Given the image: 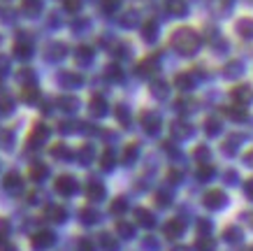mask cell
Segmentation results:
<instances>
[{
    "instance_id": "1",
    "label": "cell",
    "mask_w": 253,
    "mask_h": 251,
    "mask_svg": "<svg viewBox=\"0 0 253 251\" xmlns=\"http://www.w3.org/2000/svg\"><path fill=\"white\" fill-rule=\"evenodd\" d=\"M172 47H174L179 53H184V56H191V53L198 51L200 47V35L191 28H181V31H174L172 33Z\"/></svg>"
},
{
    "instance_id": "2",
    "label": "cell",
    "mask_w": 253,
    "mask_h": 251,
    "mask_svg": "<svg viewBox=\"0 0 253 251\" xmlns=\"http://www.w3.org/2000/svg\"><path fill=\"white\" fill-rule=\"evenodd\" d=\"M225 202H228V198L221 189H211L205 193V207H209V209H221V207H225Z\"/></svg>"
},
{
    "instance_id": "3",
    "label": "cell",
    "mask_w": 253,
    "mask_h": 251,
    "mask_svg": "<svg viewBox=\"0 0 253 251\" xmlns=\"http://www.w3.org/2000/svg\"><path fill=\"white\" fill-rule=\"evenodd\" d=\"M139 121H142V126H144L146 133H151V135L161 130V116L154 114V112H142Z\"/></svg>"
},
{
    "instance_id": "4",
    "label": "cell",
    "mask_w": 253,
    "mask_h": 251,
    "mask_svg": "<svg viewBox=\"0 0 253 251\" xmlns=\"http://www.w3.org/2000/svg\"><path fill=\"white\" fill-rule=\"evenodd\" d=\"M253 98V91H251V86H246V84H242V86H235L232 89V100L237 102V105H249Z\"/></svg>"
},
{
    "instance_id": "5",
    "label": "cell",
    "mask_w": 253,
    "mask_h": 251,
    "mask_svg": "<svg viewBox=\"0 0 253 251\" xmlns=\"http://www.w3.org/2000/svg\"><path fill=\"white\" fill-rule=\"evenodd\" d=\"M186 230V223L179 219H172L165 223V237H169V240H176V237H181V233Z\"/></svg>"
},
{
    "instance_id": "6",
    "label": "cell",
    "mask_w": 253,
    "mask_h": 251,
    "mask_svg": "<svg viewBox=\"0 0 253 251\" xmlns=\"http://www.w3.org/2000/svg\"><path fill=\"white\" fill-rule=\"evenodd\" d=\"M56 191H58L61 196H72V193L77 191V182H75L72 177H58V182H56Z\"/></svg>"
},
{
    "instance_id": "7",
    "label": "cell",
    "mask_w": 253,
    "mask_h": 251,
    "mask_svg": "<svg viewBox=\"0 0 253 251\" xmlns=\"http://www.w3.org/2000/svg\"><path fill=\"white\" fill-rule=\"evenodd\" d=\"M51 244H54V233H49V230H42V233L33 235V247L35 249H46Z\"/></svg>"
},
{
    "instance_id": "8",
    "label": "cell",
    "mask_w": 253,
    "mask_h": 251,
    "mask_svg": "<svg viewBox=\"0 0 253 251\" xmlns=\"http://www.w3.org/2000/svg\"><path fill=\"white\" fill-rule=\"evenodd\" d=\"M46 135H49V128H46V126H42V123H38V126L33 128L31 137H28V145H31V147H40L46 140Z\"/></svg>"
},
{
    "instance_id": "9",
    "label": "cell",
    "mask_w": 253,
    "mask_h": 251,
    "mask_svg": "<svg viewBox=\"0 0 253 251\" xmlns=\"http://www.w3.org/2000/svg\"><path fill=\"white\" fill-rule=\"evenodd\" d=\"M235 28H237V33L242 35L244 40H253V19L251 16H244V19H239L237 23H235Z\"/></svg>"
},
{
    "instance_id": "10",
    "label": "cell",
    "mask_w": 253,
    "mask_h": 251,
    "mask_svg": "<svg viewBox=\"0 0 253 251\" xmlns=\"http://www.w3.org/2000/svg\"><path fill=\"white\" fill-rule=\"evenodd\" d=\"M154 70H158V56H146L144 61L137 65V72L139 75H144V77L151 75Z\"/></svg>"
},
{
    "instance_id": "11",
    "label": "cell",
    "mask_w": 253,
    "mask_h": 251,
    "mask_svg": "<svg viewBox=\"0 0 253 251\" xmlns=\"http://www.w3.org/2000/svg\"><path fill=\"white\" fill-rule=\"evenodd\" d=\"M135 219H137V223L139 226H144V228H154V214L149 212V209H142V207H139V209H135Z\"/></svg>"
},
{
    "instance_id": "12",
    "label": "cell",
    "mask_w": 253,
    "mask_h": 251,
    "mask_svg": "<svg viewBox=\"0 0 253 251\" xmlns=\"http://www.w3.org/2000/svg\"><path fill=\"white\" fill-rule=\"evenodd\" d=\"M86 196H88V200H100L105 198V186L98 182H88L86 184Z\"/></svg>"
},
{
    "instance_id": "13",
    "label": "cell",
    "mask_w": 253,
    "mask_h": 251,
    "mask_svg": "<svg viewBox=\"0 0 253 251\" xmlns=\"http://www.w3.org/2000/svg\"><path fill=\"white\" fill-rule=\"evenodd\" d=\"M174 84H176V89H181V91H191L193 86H195V79L188 72H181V75L174 77Z\"/></svg>"
},
{
    "instance_id": "14",
    "label": "cell",
    "mask_w": 253,
    "mask_h": 251,
    "mask_svg": "<svg viewBox=\"0 0 253 251\" xmlns=\"http://www.w3.org/2000/svg\"><path fill=\"white\" fill-rule=\"evenodd\" d=\"M168 12L174 16H184L188 12V5L186 0H168Z\"/></svg>"
},
{
    "instance_id": "15",
    "label": "cell",
    "mask_w": 253,
    "mask_h": 251,
    "mask_svg": "<svg viewBox=\"0 0 253 251\" xmlns=\"http://www.w3.org/2000/svg\"><path fill=\"white\" fill-rule=\"evenodd\" d=\"M244 140V135H230L225 142H223V153H228V156H232V153L237 151V147L239 142Z\"/></svg>"
},
{
    "instance_id": "16",
    "label": "cell",
    "mask_w": 253,
    "mask_h": 251,
    "mask_svg": "<svg viewBox=\"0 0 253 251\" xmlns=\"http://www.w3.org/2000/svg\"><path fill=\"white\" fill-rule=\"evenodd\" d=\"M223 237H225V242H230V244L242 242V228H237V226H228V228L223 230Z\"/></svg>"
},
{
    "instance_id": "17",
    "label": "cell",
    "mask_w": 253,
    "mask_h": 251,
    "mask_svg": "<svg viewBox=\"0 0 253 251\" xmlns=\"http://www.w3.org/2000/svg\"><path fill=\"white\" fill-rule=\"evenodd\" d=\"M242 72H244V65H242V61H230L228 65H225V72H223V77L232 79V77H239Z\"/></svg>"
},
{
    "instance_id": "18",
    "label": "cell",
    "mask_w": 253,
    "mask_h": 251,
    "mask_svg": "<svg viewBox=\"0 0 253 251\" xmlns=\"http://www.w3.org/2000/svg\"><path fill=\"white\" fill-rule=\"evenodd\" d=\"M191 133H193V128L188 126V123H184V121H176L174 126H172V135L179 137V140H184V137H188Z\"/></svg>"
},
{
    "instance_id": "19",
    "label": "cell",
    "mask_w": 253,
    "mask_h": 251,
    "mask_svg": "<svg viewBox=\"0 0 253 251\" xmlns=\"http://www.w3.org/2000/svg\"><path fill=\"white\" fill-rule=\"evenodd\" d=\"M137 145H135V142H130V145L126 147V149H123V153H121V160L123 163H126V165H130L132 160H135V156H137Z\"/></svg>"
},
{
    "instance_id": "20",
    "label": "cell",
    "mask_w": 253,
    "mask_h": 251,
    "mask_svg": "<svg viewBox=\"0 0 253 251\" xmlns=\"http://www.w3.org/2000/svg\"><path fill=\"white\" fill-rule=\"evenodd\" d=\"M195 251H214V240H211L209 235H198Z\"/></svg>"
},
{
    "instance_id": "21",
    "label": "cell",
    "mask_w": 253,
    "mask_h": 251,
    "mask_svg": "<svg viewBox=\"0 0 253 251\" xmlns=\"http://www.w3.org/2000/svg\"><path fill=\"white\" fill-rule=\"evenodd\" d=\"M91 112H93L95 116H102L105 112H107V102L100 98V96H95V98L91 100Z\"/></svg>"
},
{
    "instance_id": "22",
    "label": "cell",
    "mask_w": 253,
    "mask_h": 251,
    "mask_svg": "<svg viewBox=\"0 0 253 251\" xmlns=\"http://www.w3.org/2000/svg\"><path fill=\"white\" fill-rule=\"evenodd\" d=\"M5 189L7 191H19L21 189V179H19L16 172H9V175L5 177Z\"/></svg>"
},
{
    "instance_id": "23",
    "label": "cell",
    "mask_w": 253,
    "mask_h": 251,
    "mask_svg": "<svg viewBox=\"0 0 253 251\" xmlns=\"http://www.w3.org/2000/svg\"><path fill=\"white\" fill-rule=\"evenodd\" d=\"M46 216H49L51 221H63L65 219V209H63V207L51 205V207H46Z\"/></svg>"
},
{
    "instance_id": "24",
    "label": "cell",
    "mask_w": 253,
    "mask_h": 251,
    "mask_svg": "<svg viewBox=\"0 0 253 251\" xmlns=\"http://www.w3.org/2000/svg\"><path fill=\"white\" fill-rule=\"evenodd\" d=\"M100 247H102L105 251H116V240L105 233V235H100Z\"/></svg>"
},
{
    "instance_id": "25",
    "label": "cell",
    "mask_w": 253,
    "mask_h": 251,
    "mask_svg": "<svg viewBox=\"0 0 253 251\" xmlns=\"http://www.w3.org/2000/svg\"><path fill=\"white\" fill-rule=\"evenodd\" d=\"M116 230H119V235L126 237V240H130L132 233H135V230H132V226H130V223H126V221H119V223H116Z\"/></svg>"
},
{
    "instance_id": "26",
    "label": "cell",
    "mask_w": 253,
    "mask_h": 251,
    "mask_svg": "<svg viewBox=\"0 0 253 251\" xmlns=\"http://www.w3.org/2000/svg\"><path fill=\"white\" fill-rule=\"evenodd\" d=\"M225 114L230 116V119H235V121H246V119H249V116H246V112L242 109V105H239L237 109H232V107H228V109H225Z\"/></svg>"
},
{
    "instance_id": "27",
    "label": "cell",
    "mask_w": 253,
    "mask_h": 251,
    "mask_svg": "<svg viewBox=\"0 0 253 251\" xmlns=\"http://www.w3.org/2000/svg\"><path fill=\"white\" fill-rule=\"evenodd\" d=\"M151 93H154L156 98H165V96H168V86H165V82H154L151 84Z\"/></svg>"
},
{
    "instance_id": "28",
    "label": "cell",
    "mask_w": 253,
    "mask_h": 251,
    "mask_svg": "<svg viewBox=\"0 0 253 251\" xmlns=\"http://www.w3.org/2000/svg\"><path fill=\"white\" fill-rule=\"evenodd\" d=\"M205 126H207V135H216V133H221V123H218V119H214V116H211V119H207V123H205Z\"/></svg>"
},
{
    "instance_id": "29",
    "label": "cell",
    "mask_w": 253,
    "mask_h": 251,
    "mask_svg": "<svg viewBox=\"0 0 253 251\" xmlns=\"http://www.w3.org/2000/svg\"><path fill=\"white\" fill-rule=\"evenodd\" d=\"M156 28H158V26H156V21L144 23V28H142V33H144V40H149V42H151V40L156 38Z\"/></svg>"
},
{
    "instance_id": "30",
    "label": "cell",
    "mask_w": 253,
    "mask_h": 251,
    "mask_svg": "<svg viewBox=\"0 0 253 251\" xmlns=\"http://www.w3.org/2000/svg\"><path fill=\"white\" fill-rule=\"evenodd\" d=\"M126 209H128V202L123 198H116L114 202H112V214H123Z\"/></svg>"
},
{
    "instance_id": "31",
    "label": "cell",
    "mask_w": 253,
    "mask_h": 251,
    "mask_svg": "<svg viewBox=\"0 0 253 251\" xmlns=\"http://www.w3.org/2000/svg\"><path fill=\"white\" fill-rule=\"evenodd\" d=\"M23 100H26V102H33V100L38 98V89H35V86H23Z\"/></svg>"
},
{
    "instance_id": "32",
    "label": "cell",
    "mask_w": 253,
    "mask_h": 251,
    "mask_svg": "<svg viewBox=\"0 0 253 251\" xmlns=\"http://www.w3.org/2000/svg\"><path fill=\"white\" fill-rule=\"evenodd\" d=\"M82 221L84 223H95L98 221V212L95 209H82Z\"/></svg>"
},
{
    "instance_id": "33",
    "label": "cell",
    "mask_w": 253,
    "mask_h": 251,
    "mask_svg": "<svg viewBox=\"0 0 253 251\" xmlns=\"http://www.w3.org/2000/svg\"><path fill=\"white\" fill-rule=\"evenodd\" d=\"M195 158H198V163H209V149L207 147H198V149H195Z\"/></svg>"
},
{
    "instance_id": "34",
    "label": "cell",
    "mask_w": 253,
    "mask_h": 251,
    "mask_svg": "<svg viewBox=\"0 0 253 251\" xmlns=\"http://www.w3.org/2000/svg\"><path fill=\"white\" fill-rule=\"evenodd\" d=\"M44 175H46V167L44 165H33L31 167V177L35 179V182H40V179H42Z\"/></svg>"
},
{
    "instance_id": "35",
    "label": "cell",
    "mask_w": 253,
    "mask_h": 251,
    "mask_svg": "<svg viewBox=\"0 0 253 251\" xmlns=\"http://www.w3.org/2000/svg\"><path fill=\"white\" fill-rule=\"evenodd\" d=\"M102 167H105V170H109V167L114 165V153H112V149H107V151L102 153Z\"/></svg>"
},
{
    "instance_id": "36",
    "label": "cell",
    "mask_w": 253,
    "mask_h": 251,
    "mask_svg": "<svg viewBox=\"0 0 253 251\" xmlns=\"http://www.w3.org/2000/svg\"><path fill=\"white\" fill-rule=\"evenodd\" d=\"M23 9H26V12H31V16H33L40 9V2L38 0H26V2H23Z\"/></svg>"
},
{
    "instance_id": "37",
    "label": "cell",
    "mask_w": 253,
    "mask_h": 251,
    "mask_svg": "<svg viewBox=\"0 0 253 251\" xmlns=\"http://www.w3.org/2000/svg\"><path fill=\"white\" fill-rule=\"evenodd\" d=\"M9 235V223L5 219H0V244L5 242V237Z\"/></svg>"
},
{
    "instance_id": "38",
    "label": "cell",
    "mask_w": 253,
    "mask_h": 251,
    "mask_svg": "<svg viewBox=\"0 0 253 251\" xmlns=\"http://www.w3.org/2000/svg\"><path fill=\"white\" fill-rule=\"evenodd\" d=\"M58 105H63V109H75V107H77V100L75 98H61L58 100Z\"/></svg>"
},
{
    "instance_id": "39",
    "label": "cell",
    "mask_w": 253,
    "mask_h": 251,
    "mask_svg": "<svg viewBox=\"0 0 253 251\" xmlns=\"http://www.w3.org/2000/svg\"><path fill=\"white\" fill-rule=\"evenodd\" d=\"M107 77H109V79H121L123 72L116 68V65H109V68H107Z\"/></svg>"
},
{
    "instance_id": "40",
    "label": "cell",
    "mask_w": 253,
    "mask_h": 251,
    "mask_svg": "<svg viewBox=\"0 0 253 251\" xmlns=\"http://www.w3.org/2000/svg\"><path fill=\"white\" fill-rule=\"evenodd\" d=\"M91 56H93L91 49H86V47H82V49H79V53H77V58L82 63H84V61H91Z\"/></svg>"
},
{
    "instance_id": "41",
    "label": "cell",
    "mask_w": 253,
    "mask_h": 251,
    "mask_svg": "<svg viewBox=\"0 0 253 251\" xmlns=\"http://www.w3.org/2000/svg\"><path fill=\"white\" fill-rule=\"evenodd\" d=\"M156 202H158L161 207H168L169 205V196L168 193H156Z\"/></svg>"
},
{
    "instance_id": "42",
    "label": "cell",
    "mask_w": 253,
    "mask_h": 251,
    "mask_svg": "<svg viewBox=\"0 0 253 251\" xmlns=\"http://www.w3.org/2000/svg\"><path fill=\"white\" fill-rule=\"evenodd\" d=\"M16 56H31V47L28 45H16Z\"/></svg>"
},
{
    "instance_id": "43",
    "label": "cell",
    "mask_w": 253,
    "mask_h": 251,
    "mask_svg": "<svg viewBox=\"0 0 253 251\" xmlns=\"http://www.w3.org/2000/svg\"><path fill=\"white\" fill-rule=\"evenodd\" d=\"M116 116H119V121L128 123V109H126V107H119V109H116Z\"/></svg>"
},
{
    "instance_id": "44",
    "label": "cell",
    "mask_w": 253,
    "mask_h": 251,
    "mask_svg": "<svg viewBox=\"0 0 253 251\" xmlns=\"http://www.w3.org/2000/svg\"><path fill=\"white\" fill-rule=\"evenodd\" d=\"M119 2H121V0H105V2H102V7L107 9V12H112V9L119 7Z\"/></svg>"
},
{
    "instance_id": "45",
    "label": "cell",
    "mask_w": 253,
    "mask_h": 251,
    "mask_svg": "<svg viewBox=\"0 0 253 251\" xmlns=\"http://www.w3.org/2000/svg\"><path fill=\"white\" fill-rule=\"evenodd\" d=\"M93 249H95V247H93L91 240H82V242H79V251H93Z\"/></svg>"
},
{
    "instance_id": "46",
    "label": "cell",
    "mask_w": 253,
    "mask_h": 251,
    "mask_svg": "<svg viewBox=\"0 0 253 251\" xmlns=\"http://www.w3.org/2000/svg\"><path fill=\"white\" fill-rule=\"evenodd\" d=\"M51 153H54V156H70V151L65 149V147H54V149H51Z\"/></svg>"
},
{
    "instance_id": "47",
    "label": "cell",
    "mask_w": 253,
    "mask_h": 251,
    "mask_svg": "<svg viewBox=\"0 0 253 251\" xmlns=\"http://www.w3.org/2000/svg\"><path fill=\"white\" fill-rule=\"evenodd\" d=\"M244 191H246V196L253 200V179H249V182L244 184Z\"/></svg>"
},
{
    "instance_id": "48",
    "label": "cell",
    "mask_w": 253,
    "mask_h": 251,
    "mask_svg": "<svg viewBox=\"0 0 253 251\" xmlns=\"http://www.w3.org/2000/svg\"><path fill=\"white\" fill-rule=\"evenodd\" d=\"M79 156H82V160H88L93 156V149H91V147H86V149H82V153H79Z\"/></svg>"
},
{
    "instance_id": "49",
    "label": "cell",
    "mask_w": 253,
    "mask_h": 251,
    "mask_svg": "<svg viewBox=\"0 0 253 251\" xmlns=\"http://www.w3.org/2000/svg\"><path fill=\"white\" fill-rule=\"evenodd\" d=\"M65 7H68V9H77L79 7V0H65Z\"/></svg>"
},
{
    "instance_id": "50",
    "label": "cell",
    "mask_w": 253,
    "mask_h": 251,
    "mask_svg": "<svg viewBox=\"0 0 253 251\" xmlns=\"http://www.w3.org/2000/svg\"><path fill=\"white\" fill-rule=\"evenodd\" d=\"M246 221H249V226H253V214H246Z\"/></svg>"
},
{
    "instance_id": "51",
    "label": "cell",
    "mask_w": 253,
    "mask_h": 251,
    "mask_svg": "<svg viewBox=\"0 0 253 251\" xmlns=\"http://www.w3.org/2000/svg\"><path fill=\"white\" fill-rule=\"evenodd\" d=\"M251 160H253V151H249L246 153V163H251Z\"/></svg>"
},
{
    "instance_id": "52",
    "label": "cell",
    "mask_w": 253,
    "mask_h": 251,
    "mask_svg": "<svg viewBox=\"0 0 253 251\" xmlns=\"http://www.w3.org/2000/svg\"><path fill=\"white\" fill-rule=\"evenodd\" d=\"M172 251H191L188 247H176V249H172Z\"/></svg>"
},
{
    "instance_id": "53",
    "label": "cell",
    "mask_w": 253,
    "mask_h": 251,
    "mask_svg": "<svg viewBox=\"0 0 253 251\" xmlns=\"http://www.w3.org/2000/svg\"><path fill=\"white\" fill-rule=\"evenodd\" d=\"M249 2H253V0H249Z\"/></svg>"
},
{
    "instance_id": "54",
    "label": "cell",
    "mask_w": 253,
    "mask_h": 251,
    "mask_svg": "<svg viewBox=\"0 0 253 251\" xmlns=\"http://www.w3.org/2000/svg\"><path fill=\"white\" fill-rule=\"evenodd\" d=\"M251 251H253V249H251Z\"/></svg>"
}]
</instances>
